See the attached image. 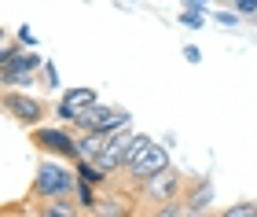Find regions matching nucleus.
I'll list each match as a JSON object with an SVG mask.
<instances>
[{"label":"nucleus","instance_id":"obj_1","mask_svg":"<svg viewBox=\"0 0 257 217\" xmlns=\"http://www.w3.org/2000/svg\"><path fill=\"white\" fill-rule=\"evenodd\" d=\"M74 188H77V169L63 162H41L33 173V191L41 199H66Z\"/></svg>","mask_w":257,"mask_h":217},{"label":"nucleus","instance_id":"obj_2","mask_svg":"<svg viewBox=\"0 0 257 217\" xmlns=\"http://www.w3.org/2000/svg\"><path fill=\"white\" fill-rule=\"evenodd\" d=\"M37 70H44V55H37V48H19L8 55V63L0 66V85L15 88V85H33Z\"/></svg>","mask_w":257,"mask_h":217},{"label":"nucleus","instance_id":"obj_3","mask_svg":"<svg viewBox=\"0 0 257 217\" xmlns=\"http://www.w3.org/2000/svg\"><path fill=\"white\" fill-rule=\"evenodd\" d=\"M133 122V114L128 111H121V107H107V103H92V107H85L74 118V125L77 129H103V133H110V129H121V125H128Z\"/></svg>","mask_w":257,"mask_h":217},{"label":"nucleus","instance_id":"obj_4","mask_svg":"<svg viewBox=\"0 0 257 217\" xmlns=\"http://www.w3.org/2000/svg\"><path fill=\"white\" fill-rule=\"evenodd\" d=\"M0 107H4L15 122H22V125H37L41 118H44V103L37 96H26V92H19V88H8V92H0Z\"/></svg>","mask_w":257,"mask_h":217},{"label":"nucleus","instance_id":"obj_5","mask_svg":"<svg viewBox=\"0 0 257 217\" xmlns=\"http://www.w3.org/2000/svg\"><path fill=\"white\" fill-rule=\"evenodd\" d=\"M133 129L128 125H121V129H110L107 133V144H103V151L92 158L99 169H107V173H114V169H121L125 166V151H128V144H133Z\"/></svg>","mask_w":257,"mask_h":217},{"label":"nucleus","instance_id":"obj_6","mask_svg":"<svg viewBox=\"0 0 257 217\" xmlns=\"http://www.w3.org/2000/svg\"><path fill=\"white\" fill-rule=\"evenodd\" d=\"M33 144L41 151H52L59 158H77V136L66 129H48V125H37L33 129Z\"/></svg>","mask_w":257,"mask_h":217},{"label":"nucleus","instance_id":"obj_7","mask_svg":"<svg viewBox=\"0 0 257 217\" xmlns=\"http://www.w3.org/2000/svg\"><path fill=\"white\" fill-rule=\"evenodd\" d=\"M144 184V195L151 202H169V199H180V173L173 166H166L162 173L155 177H147V180H140Z\"/></svg>","mask_w":257,"mask_h":217},{"label":"nucleus","instance_id":"obj_8","mask_svg":"<svg viewBox=\"0 0 257 217\" xmlns=\"http://www.w3.org/2000/svg\"><path fill=\"white\" fill-rule=\"evenodd\" d=\"M166 166H169V151H166L162 144H155V140H151V144L144 147V155H140L136 162L128 166V177H136V180H147V177L162 173Z\"/></svg>","mask_w":257,"mask_h":217},{"label":"nucleus","instance_id":"obj_9","mask_svg":"<svg viewBox=\"0 0 257 217\" xmlns=\"http://www.w3.org/2000/svg\"><path fill=\"white\" fill-rule=\"evenodd\" d=\"M96 99H99L96 88H66L63 99H59V107H55V118L74 125V118H77V114L85 111V107H92Z\"/></svg>","mask_w":257,"mask_h":217},{"label":"nucleus","instance_id":"obj_10","mask_svg":"<svg viewBox=\"0 0 257 217\" xmlns=\"http://www.w3.org/2000/svg\"><path fill=\"white\" fill-rule=\"evenodd\" d=\"M209 202H213V184H209V180H195L191 191L184 195V206H188V213H206Z\"/></svg>","mask_w":257,"mask_h":217},{"label":"nucleus","instance_id":"obj_11","mask_svg":"<svg viewBox=\"0 0 257 217\" xmlns=\"http://www.w3.org/2000/svg\"><path fill=\"white\" fill-rule=\"evenodd\" d=\"M103 144H107V133L103 129H81V136H77V158H96L99 151H103Z\"/></svg>","mask_w":257,"mask_h":217},{"label":"nucleus","instance_id":"obj_12","mask_svg":"<svg viewBox=\"0 0 257 217\" xmlns=\"http://www.w3.org/2000/svg\"><path fill=\"white\" fill-rule=\"evenodd\" d=\"M77 210H96V202H99V195H96V184H88V180H77Z\"/></svg>","mask_w":257,"mask_h":217},{"label":"nucleus","instance_id":"obj_13","mask_svg":"<svg viewBox=\"0 0 257 217\" xmlns=\"http://www.w3.org/2000/svg\"><path fill=\"white\" fill-rule=\"evenodd\" d=\"M92 213H99V217H121V213H133V210H128L121 199H99Z\"/></svg>","mask_w":257,"mask_h":217},{"label":"nucleus","instance_id":"obj_14","mask_svg":"<svg viewBox=\"0 0 257 217\" xmlns=\"http://www.w3.org/2000/svg\"><path fill=\"white\" fill-rule=\"evenodd\" d=\"M202 4H188L180 11V26H188V30H202Z\"/></svg>","mask_w":257,"mask_h":217},{"label":"nucleus","instance_id":"obj_15","mask_svg":"<svg viewBox=\"0 0 257 217\" xmlns=\"http://www.w3.org/2000/svg\"><path fill=\"white\" fill-rule=\"evenodd\" d=\"M41 213H44V217H74L77 206H70V202L63 199V202H52V206H41Z\"/></svg>","mask_w":257,"mask_h":217},{"label":"nucleus","instance_id":"obj_16","mask_svg":"<svg viewBox=\"0 0 257 217\" xmlns=\"http://www.w3.org/2000/svg\"><path fill=\"white\" fill-rule=\"evenodd\" d=\"M224 217H257V202H235L224 210Z\"/></svg>","mask_w":257,"mask_h":217},{"label":"nucleus","instance_id":"obj_17","mask_svg":"<svg viewBox=\"0 0 257 217\" xmlns=\"http://www.w3.org/2000/svg\"><path fill=\"white\" fill-rule=\"evenodd\" d=\"M231 8L239 15H257V0H231Z\"/></svg>","mask_w":257,"mask_h":217},{"label":"nucleus","instance_id":"obj_18","mask_svg":"<svg viewBox=\"0 0 257 217\" xmlns=\"http://www.w3.org/2000/svg\"><path fill=\"white\" fill-rule=\"evenodd\" d=\"M44 81H48V88H59V70L52 63H44Z\"/></svg>","mask_w":257,"mask_h":217},{"label":"nucleus","instance_id":"obj_19","mask_svg":"<svg viewBox=\"0 0 257 217\" xmlns=\"http://www.w3.org/2000/svg\"><path fill=\"white\" fill-rule=\"evenodd\" d=\"M217 22H220V26H239V11H220Z\"/></svg>","mask_w":257,"mask_h":217},{"label":"nucleus","instance_id":"obj_20","mask_svg":"<svg viewBox=\"0 0 257 217\" xmlns=\"http://www.w3.org/2000/svg\"><path fill=\"white\" fill-rule=\"evenodd\" d=\"M184 59H188V63L195 66V63H202V52H198L195 44H188V48H184Z\"/></svg>","mask_w":257,"mask_h":217},{"label":"nucleus","instance_id":"obj_21","mask_svg":"<svg viewBox=\"0 0 257 217\" xmlns=\"http://www.w3.org/2000/svg\"><path fill=\"white\" fill-rule=\"evenodd\" d=\"M19 41H22V44H26V48H37V37H33V33H30L26 26H22V30H19Z\"/></svg>","mask_w":257,"mask_h":217},{"label":"nucleus","instance_id":"obj_22","mask_svg":"<svg viewBox=\"0 0 257 217\" xmlns=\"http://www.w3.org/2000/svg\"><path fill=\"white\" fill-rule=\"evenodd\" d=\"M11 52H15V44H8L4 37H0V66L8 63V55H11Z\"/></svg>","mask_w":257,"mask_h":217},{"label":"nucleus","instance_id":"obj_23","mask_svg":"<svg viewBox=\"0 0 257 217\" xmlns=\"http://www.w3.org/2000/svg\"><path fill=\"white\" fill-rule=\"evenodd\" d=\"M188 4H206V0H188Z\"/></svg>","mask_w":257,"mask_h":217},{"label":"nucleus","instance_id":"obj_24","mask_svg":"<svg viewBox=\"0 0 257 217\" xmlns=\"http://www.w3.org/2000/svg\"><path fill=\"white\" fill-rule=\"evenodd\" d=\"M0 37H4V30H0Z\"/></svg>","mask_w":257,"mask_h":217}]
</instances>
